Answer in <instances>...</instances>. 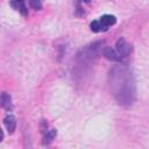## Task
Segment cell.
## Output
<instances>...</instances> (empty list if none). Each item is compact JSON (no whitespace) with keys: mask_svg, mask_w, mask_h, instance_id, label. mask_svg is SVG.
<instances>
[{"mask_svg":"<svg viewBox=\"0 0 149 149\" xmlns=\"http://www.w3.org/2000/svg\"><path fill=\"white\" fill-rule=\"evenodd\" d=\"M116 51H118V54H119V56L121 58L126 57L129 54V51H130V45L127 44V42L123 38H120L116 42Z\"/></svg>","mask_w":149,"mask_h":149,"instance_id":"obj_2","label":"cell"},{"mask_svg":"<svg viewBox=\"0 0 149 149\" xmlns=\"http://www.w3.org/2000/svg\"><path fill=\"white\" fill-rule=\"evenodd\" d=\"M104 55H105L106 58H108L111 61H120L121 59V57L119 56L118 51L114 50V49H112V48H109V47H107V48L104 49Z\"/></svg>","mask_w":149,"mask_h":149,"instance_id":"obj_3","label":"cell"},{"mask_svg":"<svg viewBox=\"0 0 149 149\" xmlns=\"http://www.w3.org/2000/svg\"><path fill=\"white\" fill-rule=\"evenodd\" d=\"M90 27H91V30H92V31H94V33H98V31H101L102 29H105V28H104V26L101 24V22H100L99 20L92 21V22H91V24H90Z\"/></svg>","mask_w":149,"mask_h":149,"instance_id":"obj_8","label":"cell"},{"mask_svg":"<svg viewBox=\"0 0 149 149\" xmlns=\"http://www.w3.org/2000/svg\"><path fill=\"white\" fill-rule=\"evenodd\" d=\"M10 5L15 9H17L22 15H27V8H26V5H24V0H12Z\"/></svg>","mask_w":149,"mask_h":149,"instance_id":"obj_5","label":"cell"},{"mask_svg":"<svg viewBox=\"0 0 149 149\" xmlns=\"http://www.w3.org/2000/svg\"><path fill=\"white\" fill-rule=\"evenodd\" d=\"M55 135H56V130H54V129H52V130H50V132H48V130H47V134H45V136H44L43 143H44V144L50 143V142L54 140Z\"/></svg>","mask_w":149,"mask_h":149,"instance_id":"obj_9","label":"cell"},{"mask_svg":"<svg viewBox=\"0 0 149 149\" xmlns=\"http://www.w3.org/2000/svg\"><path fill=\"white\" fill-rule=\"evenodd\" d=\"M84 1H85V2H90L91 0H84Z\"/></svg>","mask_w":149,"mask_h":149,"instance_id":"obj_11","label":"cell"},{"mask_svg":"<svg viewBox=\"0 0 149 149\" xmlns=\"http://www.w3.org/2000/svg\"><path fill=\"white\" fill-rule=\"evenodd\" d=\"M99 21L101 22V24H102V26H104V28L106 29V28H108V27L113 26V24L115 23V21H116V20H115V17H114L113 15H108V14H106V15L101 16Z\"/></svg>","mask_w":149,"mask_h":149,"instance_id":"obj_6","label":"cell"},{"mask_svg":"<svg viewBox=\"0 0 149 149\" xmlns=\"http://www.w3.org/2000/svg\"><path fill=\"white\" fill-rule=\"evenodd\" d=\"M3 123H5V127L7 128V130L9 133H13L15 130V126H16V121H15V118L13 115H7L3 120Z\"/></svg>","mask_w":149,"mask_h":149,"instance_id":"obj_4","label":"cell"},{"mask_svg":"<svg viewBox=\"0 0 149 149\" xmlns=\"http://www.w3.org/2000/svg\"><path fill=\"white\" fill-rule=\"evenodd\" d=\"M111 88L120 104H132L134 97V83L130 73L122 66L111 72Z\"/></svg>","mask_w":149,"mask_h":149,"instance_id":"obj_1","label":"cell"},{"mask_svg":"<svg viewBox=\"0 0 149 149\" xmlns=\"http://www.w3.org/2000/svg\"><path fill=\"white\" fill-rule=\"evenodd\" d=\"M29 3H30V7L34 8V9H36V10H40V9L42 8V2H41V0H30Z\"/></svg>","mask_w":149,"mask_h":149,"instance_id":"obj_10","label":"cell"},{"mask_svg":"<svg viewBox=\"0 0 149 149\" xmlns=\"http://www.w3.org/2000/svg\"><path fill=\"white\" fill-rule=\"evenodd\" d=\"M1 106L6 109H9L12 107V104H10V97L7 94V93H2L1 95Z\"/></svg>","mask_w":149,"mask_h":149,"instance_id":"obj_7","label":"cell"}]
</instances>
